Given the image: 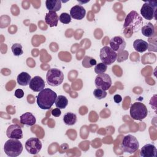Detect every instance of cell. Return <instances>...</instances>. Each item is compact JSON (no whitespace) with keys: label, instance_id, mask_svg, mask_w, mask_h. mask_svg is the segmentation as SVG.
Wrapping results in <instances>:
<instances>
[{"label":"cell","instance_id":"cell-1","mask_svg":"<svg viewBox=\"0 0 157 157\" xmlns=\"http://www.w3.org/2000/svg\"><path fill=\"white\" fill-rule=\"evenodd\" d=\"M56 93L50 88H44L37 96V104L43 110L50 109L55 102Z\"/></svg>","mask_w":157,"mask_h":157},{"label":"cell","instance_id":"cell-2","mask_svg":"<svg viewBox=\"0 0 157 157\" xmlns=\"http://www.w3.org/2000/svg\"><path fill=\"white\" fill-rule=\"evenodd\" d=\"M143 24L142 17L135 10L131 11L126 17L123 24L124 29H131L133 33H136L141 29Z\"/></svg>","mask_w":157,"mask_h":157},{"label":"cell","instance_id":"cell-3","mask_svg":"<svg viewBox=\"0 0 157 157\" xmlns=\"http://www.w3.org/2000/svg\"><path fill=\"white\" fill-rule=\"evenodd\" d=\"M4 151L8 156L17 157L21 153L23 145L18 139H10L5 142Z\"/></svg>","mask_w":157,"mask_h":157},{"label":"cell","instance_id":"cell-4","mask_svg":"<svg viewBox=\"0 0 157 157\" xmlns=\"http://www.w3.org/2000/svg\"><path fill=\"white\" fill-rule=\"evenodd\" d=\"M46 80L52 86H59L64 80V74L57 68L49 69L46 74Z\"/></svg>","mask_w":157,"mask_h":157},{"label":"cell","instance_id":"cell-5","mask_svg":"<svg viewBox=\"0 0 157 157\" xmlns=\"http://www.w3.org/2000/svg\"><path fill=\"white\" fill-rule=\"evenodd\" d=\"M130 116L136 120H142L148 115V109L145 104L140 102L133 103L130 107Z\"/></svg>","mask_w":157,"mask_h":157},{"label":"cell","instance_id":"cell-6","mask_svg":"<svg viewBox=\"0 0 157 157\" xmlns=\"http://www.w3.org/2000/svg\"><path fill=\"white\" fill-rule=\"evenodd\" d=\"M157 10V2L155 1H145L140 9L141 15L146 20H156Z\"/></svg>","mask_w":157,"mask_h":157},{"label":"cell","instance_id":"cell-7","mask_svg":"<svg viewBox=\"0 0 157 157\" xmlns=\"http://www.w3.org/2000/svg\"><path fill=\"white\" fill-rule=\"evenodd\" d=\"M121 147L124 152L132 154L138 150L139 143L136 137L131 134H128L123 137Z\"/></svg>","mask_w":157,"mask_h":157},{"label":"cell","instance_id":"cell-8","mask_svg":"<svg viewBox=\"0 0 157 157\" xmlns=\"http://www.w3.org/2000/svg\"><path fill=\"white\" fill-rule=\"evenodd\" d=\"M100 59L104 64L110 65L117 59L118 55L110 47L104 46L100 50Z\"/></svg>","mask_w":157,"mask_h":157},{"label":"cell","instance_id":"cell-9","mask_svg":"<svg viewBox=\"0 0 157 157\" xmlns=\"http://www.w3.org/2000/svg\"><path fill=\"white\" fill-rule=\"evenodd\" d=\"M25 148L26 151L31 155H37L41 150L42 144L41 141L37 137L28 139L25 142Z\"/></svg>","mask_w":157,"mask_h":157},{"label":"cell","instance_id":"cell-10","mask_svg":"<svg viewBox=\"0 0 157 157\" xmlns=\"http://www.w3.org/2000/svg\"><path fill=\"white\" fill-rule=\"evenodd\" d=\"M94 83L97 88L106 91L110 88L112 85V79L109 75L103 73L98 74L95 78Z\"/></svg>","mask_w":157,"mask_h":157},{"label":"cell","instance_id":"cell-11","mask_svg":"<svg viewBox=\"0 0 157 157\" xmlns=\"http://www.w3.org/2000/svg\"><path fill=\"white\" fill-rule=\"evenodd\" d=\"M110 47L115 52L120 53L124 50L126 47V42L121 36H115L109 42Z\"/></svg>","mask_w":157,"mask_h":157},{"label":"cell","instance_id":"cell-12","mask_svg":"<svg viewBox=\"0 0 157 157\" xmlns=\"http://www.w3.org/2000/svg\"><path fill=\"white\" fill-rule=\"evenodd\" d=\"M6 135L9 139L19 140L23 138V131L18 124H11L7 129Z\"/></svg>","mask_w":157,"mask_h":157},{"label":"cell","instance_id":"cell-13","mask_svg":"<svg viewBox=\"0 0 157 157\" xmlns=\"http://www.w3.org/2000/svg\"><path fill=\"white\" fill-rule=\"evenodd\" d=\"M45 86V82L40 76H35L32 78L29 84V88L35 92H40L44 89Z\"/></svg>","mask_w":157,"mask_h":157},{"label":"cell","instance_id":"cell-14","mask_svg":"<svg viewBox=\"0 0 157 157\" xmlns=\"http://www.w3.org/2000/svg\"><path fill=\"white\" fill-rule=\"evenodd\" d=\"M140 155L142 157H156L157 149L153 144H147L141 148Z\"/></svg>","mask_w":157,"mask_h":157},{"label":"cell","instance_id":"cell-15","mask_svg":"<svg viewBox=\"0 0 157 157\" xmlns=\"http://www.w3.org/2000/svg\"><path fill=\"white\" fill-rule=\"evenodd\" d=\"M86 14L85 9L81 5H75L70 10L71 17L75 20H80L83 19Z\"/></svg>","mask_w":157,"mask_h":157},{"label":"cell","instance_id":"cell-16","mask_svg":"<svg viewBox=\"0 0 157 157\" xmlns=\"http://www.w3.org/2000/svg\"><path fill=\"white\" fill-rule=\"evenodd\" d=\"M20 121L21 124L31 126L36 124V119L32 113L26 112L20 116Z\"/></svg>","mask_w":157,"mask_h":157},{"label":"cell","instance_id":"cell-17","mask_svg":"<svg viewBox=\"0 0 157 157\" xmlns=\"http://www.w3.org/2000/svg\"><path fill=\"white\" fill-rule=\"evenodd\" d=\"M58 20H59V17L55 12L49 11L45 15V23L50 27L56 26L58 25Z\"/></svg>","mask_w":157,"mask_h":157},{"label":"cell","instance_id":"cell-18","mask_svg":"<svg viewBox=\"0 0 157 157\" xmlns=\"http://www.w3.org/2000/svg\"><path fill=\"white\" fill-rule=\"evenodd\" d=\"M133 47L137 52L142 53L148 49V44L147 43V42L142 39H139L134 41Z\"/></svg>","mask_w":157,"mask_h":157},{"label":"cell","instance_id":"cell-19","mask_svg":"<svg viewBox=\"0 0 157 157\" xmlns=\"http://www.w3.org/2000/svg\"><path fill=\"white\" fill-rule=\"evenodd\" d=\"M46 8L52 12L59 11L61 8V1L59 0H47L45 1Z\"/></svg>","mask_w":157,"mask_h":157},{"label":"cell","instance_id":"cell-20","mask_svg":"<svg viewBox=\"0 0 157 157\" xmlns=\"http://www.w3.org/2000/svg\"><path fill=\"white\" fill-rule=\"evenodd\" d=\"M142 34L147 37H151L155 34V29L153 25L149 22L146 25L141 28Z\"/></svg>","mask_w":157,"mask_h":157},{"label":"cell","instance_id":"cell-21","mask_svg":"<svg viewBox=\"0 0 157 157\" xmlns=\"http://www.w3.org/2000/svg\"><path fill=\"white\" fill-rule=\"evenodd\" d=\"M31 78H32L31 75L28 73L26 72H22L18 75L17 80L20 85L26 86L29 84Z\"/></svg>","mask_w":157,"mask_h":157},{"label":"cell","instance_id":"cell-22","mask_svg":"<svg viewBox=\"0 0 157 157\" xmlns=\"http://www.w3.org/2000/svg\"><path fill=\"white\" fill-rule=\"evenodd\" d=\"M63 120L66 124L69 126H72L75 124L77 121V116L74 113L67 112L64 114Z\"/></svg>","mask_w":157,"mask_h":157},{"label":"cell","instance_id":"cell-23","mask_svg":"<svg viewBox=\"0 0 157 157\" xmlns=\"http://www.w3.org/2000/svg\"><path fill=\"white\" fill-rule=\"evenodd\" d=\"M55 105L59 109H64L68 104V100L66 96L63 95H59L57 96L55 101Z\"/></svg>","mask_w":157,"mask_h":157},{"label":"cell","instance_id":"cell-24","mask_svg":"<svg viewBox=\"0 0 157 157\" xmlns=\"http://www.w3.org/2000/svg\"><path fill=\"white\" fill-rule=\"evenodd\" d=\"M82 64L83 67L88 68L93 66H95L97 64V62L94 58L89 56H85L82 60Z\"/></svg>","mask_w":157,"mask_h":157},{"label":"cell","instance_id":"cell-25","mask_svg":"<svg viewBox=\"0 0 157 157\" xmlns=\"http://www.w3.org/2000/svg\"><path fill=\"white\" fill-rule=\"evenodd\" d=\"M11 50H12L13 54L17 56H20L23 53L21 45L20 44H18V43H15V44H13L11 47Z\"/></svg>","mask_w":157,"mask_h":157},{"label":"cell","instance_id":"cell-26","mask_svg":"<svg viewBox=\"0 0 157 157\" xmlns=\"http://www.w3.org/2000/svg\"><path fill=\"white\" fill-rule=\"evenodd\" d=\"M107 69V66L106 64L103 63H99L95 65L94 67V72L97 74H101L104 73Z\"/></svg>","mask_w":157,"mask_h":157},{"label":"cell","instance_id":"cell-27","mask_svg":"<svg viewBox=\"0 0 157 157\" xmlns=\"http://www.w3.org/2000/svg\"><path fill=\"white\" fill-rule=\"evenodd\" d=\"M107 94V93L105 91H104L102 89H99V88H96L93 91V95L98 99H102L105 98L106 97Z\"/></svg>","mask_w":157,"mask_h":157},{"label":"cell","instance_id":"cell-28","mask_svg":"<svg viewBox=\"0 0 157 157\" xmlns=\"http://www.w3.org/2000/svg\"><path fill=\"white\" fill-rule=\"evenodd\" d=\"M59 20L62 23L69 24L71 21V17L69 13L64 12L61 13L59 16Z\"/></svg>","mask_w":157,"mask_h":157},{"label":"cell","instance_id":"cell-29","mask_svg":"<svg viewBox=\"0 0 157 157\" xmlns=\"http://www.w3.org/2000/svg\"><path fill=\"white\" fill-rule=\"evenodd\" d=\"M15 96H16L17 98H22L24 96V91L21 89H17L14 93Z\"/></svg>","mask_w":157,"mask_h":157},{"label":"cell","instance_id":"cell-30","mask_svg":"<svg viewBox=\"0 0 157 157\" xmlns=\"http://www.w3.org/2000/svg\"><path fill=\"white\" fill-rule=\"evenodd\" d=\"M61 110L58 108H55L54 109L52 110V115L55 117H58L61 115Z\"/></svg>","mask_w":157,"mask_h":157},{"label":"cell","instance_id":"cell-31","mask_svg":"<svg viewBox=\"0 0 157 157\" xmlns=\"http://www.w3.org/2000/svg\"><path fill=\"white\" fill-rule=\"evenodd\" d=\"M113 100H114L115 102L118 104L122 101V98L120 94H115L113 96Z\"/></svg>","mask_w":157,"mask_h":157}]
</instances>
